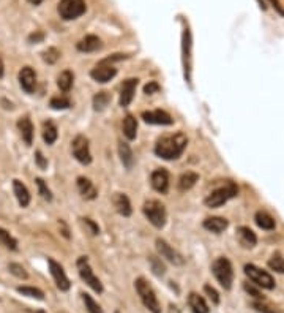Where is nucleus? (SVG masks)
I'll list each match as a JSON object with an SVG mask.
<instances>
[{
  "instance_id": "41",
  "label": "nucleus",
  "mask_w": 284,
  "mask_h": 313,
  "mask_svg": "<svg viewBox=\"0 0 284 313\" xmlns=\"http://www.w3.org/2000/svg\"><path fill=\"white\" fill-rule=\"evenodd\" d=\"M60 57V52L55 48H48L45 52H43V59H45L48 64H55Z\"/></svg>"
},
{
  "instance_id": "46",
  "label": "nucleus",
  "mask_w": 284,
  "mask_h": 313,
  "mask_svg": "<svg viewBox=\"0 0 284 313\" xmlns=\"http://www.w3.org/2000/svg\"><path fill=\"white\" fill-rule=\"evenodd\" d=\"M84 223L89 226L90 229H92V234H98L100 233V228H98V225H95L90 218H84Z\"/></svg>"
},
{
  "instance_id": "30",
  "label": "nucleus",
  "mask_w": 284,
  "mask_h": 313,
  "mask_svg": "<svg viewBox=\"0 0 284 313\" xmlns=\"http://www.w3.org/2000/svg\"><path fill=\"white\" fill-rule=\"evenodd\" d=\"M73 79H74V76H73V73L70 70H65L63 73H60L59 78H57L59 89L63 90V92H68L71 89V86H73Z\"/></svg>"
},
{
  "instance_id": "43",
  "label": "nucleus",
  "mask_w": 284,
  "mask_h": 313,
  "mask_svg": "<svg viewBox=\"0 0 284 313\" xmlns=\"http://www.w3.org/2000/svg\"><path fill=\"white\" fill-rule=\"evenodd\" d=\"M158 90H160V84H158V82H155V81H150L148 84L144 87V94H147V95H154Z\"/></svg>"
},
{
  "instance_id": "48",
  "label": "nucleus",
  "mask_w": 284,
  "mask_h": 313,
  "mask_svg": "<svg viewBox=\"0 0 284 313\" xmlns=\"http://www.w3.org/2000/svg\"><path fill=\"white\" fill-rule=\"evenodd\" d=\"M270 4L273 5V8H275L279 14H284V10H282V7H281V4H279V0H270Z\"/></svg>"
},
{
  "instance_id": "50",
  "label": "nucleus",
  "mask_w": 284,
  "mask_h": 313,
  "mask_svg": "<svg viewBox=\"0 0 284 313\" xmlns=\"http://www.w3.org/2000/svg\"><path fill=\"white\" fill-rule=\"evenodd\" d=\"M0 78H4V60L0 57Z\"/></svg>"
},
{
  "instance_id": "39",
  "label": "nucleus",
  "mask_w": 284,
  "mask_h": 313,
  "mask_svg": "<svg viewBox=\"0 0 284 313\" xmlns=\"http://www.w3.org/2000/svg\"><path fill=\"white\" fill-rule=\"evenodd\" d=\"M8 269H10V272H11L14 277H17V279H21V280H27V279H29V274L26 272V269L21 266V264H17V263H11V264L8 266Z\"/></svg>"
},
{
  "instance_id": "4",
  "label": "nucleus",
  "mask_w": 284,
  "mask_h": 313,
  "mask_svg": "<svg viewBox=\"0 0 284 313\" xmlns=\"http://www.w3.org/2000/svg\"><path fill=\"white\" fill-rule=\"evenodd\" d=\"M238 193V189L237 185L229 182L226 187H221V189H216L215 192H212L207 198H205V206L210 207V209H215V207H220L223 204H226L231 198L237 196Z\"/></svg>"
},
{
  "instance_id": "8",
  "label": "nucleus",
  "mask_w": 284,
  "mask_h": 313,
  "mask_svg": "<svg viewBox=\"0 0 284 313\" xmlns=\"http://www.w3.org/2000/svg\"><path fill=\"white\" fill-rule=\"evenodd\" d=\"M245 274L248 275V279L251 282H254L260 288H266V289H273L275 288V279L269 272L259 269L254 264H247L245 266Z\"/></svg>"
},
{
  "instance_id": "20",
  "label": "nucleus",
  "mask_w": 284,
  "mask_h": 313,
  "mask_svg": "<svg viewBox=\"0 0 284 313\" xmlns=\"http://www.w3.org/2000/svg\"><path fill=\"white\" fill-rule=\"evenodd\" d=\"M13 190H14V195L17 198V202L21 204V207H27L30 204V193L27 190V187L21 182V180H13Z\"/></svg>"
},
{
  "instance_id": "15",
  "label": "nucleus",
  "mask_w": 284,
  "mask_h": 313,
  "mask_svg": "<svg viewBox=\"0 0 284 313\" xmlns=\"http://www.w3.org/2000/svg\"><path fill=\"white\" fill-rule=\"evenodd\" d=\"M138 87V79L129 78L122 84V92H120V106H128V104L133 101L135 94Z\"/></svg>"
},
{
  "instance_id": "12",
  "label": "nucleus",
  "mask_w": 284,
  "mask_h": 313,
  "mask_svg": "<svg viewBox=\"0 0 284 313\" xmlns=\"http://www.w3.org/2000/svg\"><path fill=\"white\" fill-rule=\"evenodd\" d=\"M116 75H117V70L111 64L104 62V60H101L100 64L92 70V73H90V76L97 82H107V81H111Z\"/></svg>"
},
{
  "instance_id": "36",
  "label": "nucleus",
  "mask_w": 284,
  "mask_h": 313,
  "mask_svg": "<svg viewBox=\"0 0 284 313\" xmlns=\"http://www.w3.org/2000/svg\"><path fill=\"white\" fill-rule=\"evenodd\" d=\"M269 267L278 274H284V258L279 253H275L269 261Z\"/></svg>"
},
{
  "instance_id": "23",
  "label": "nucleus",
  "mask_w": 284,
  "mask_h": 313,
  "mask_svg": "<svg viewBox=\"0 0 284 313\" xmlns=\"http://www.w3.org/2000/svg\"><path fill=\"white\" fill-rule=\"evenodd\" d=\"M17 128H19L21 135H23V139L26 141V144L30 145L32 141H33V125H32L30 119L29 117H21L17 120Z\"/></svg>"
},
{
  "instance_id": "19",
  "label": "nucleus",
  "mask_w": 284,
  "mask_h": 313,
  "mask_svg": "<svg viewBox=\"0 0 284 313\" xmlns=\"http://www.w3.org/2000/svg\"><path fill=\"white\" fill-rule=\"evenodd\" d=\"M228 226H229V222L223 217H209L204 220V228L207 229V231L215 233V234L223 233Z\"/></svg>"
},
{
  "instance_id": "52",
  "label": "nucleus",
  "mask_w": 284,
  "mask_h": 313,
  "mask_svg": "<svg viewBox=\"0 0 284 313\" xmlns=\"http://www.w3.org/2000/svg\"><path fill=\"white\" fill-rule=\"evenodd\" d=\"M169 308H171V313H179V308L176 305H171Z\"/></svg>"
},
{
  "instance_id": "38",
  "label": "nucleus",
  "mask_w": 284,
  "mask_h": 313,
  "mask_svg": "<svg viewBox=\"0 0 284 313\" xmlns=\"http://www.w3.org/2000/svg\"><path fill=\"white\" fill-rule=\"evenodd\" d=\"M82 299H84V304H85V308L89 310L90 313H103V310H101V307L93 301V298L90 296V294H87V293H84L82 294Z\"/></svg>"
},
{
  "instance_id": "28",
  "label": "nucleus",
  "mask_w": 284,
  "mask_h": 313,
  "mask_svg": "<svg viewBox=\"0 0 284 313\" xmlns=\"http://www.w3.org/2000/svg\"><path fill=\"white\" fill-rule=\"evenodd\" d=\"M198 180H199V176L196 174V173L188 171V173L182 174L180 179H179V190H180V192H186V190L193 189L194 183L198 182Z\"/></svg>"
},
{
  "instance_id": "9",
  "label": "nucleus",
  "mask_w": 284,
  "mask_h": 313,
  "mask_svg": "<svg viewBox=\"0 0 284 313\" xmlns=\"http://www.w3.org/2000/svg\"><path fill=\"white\" fill-rule=\"evenodd\" d=\"M73 155L76 157V160L82 164H89L92 161V154H90V148H89V141H87L85 136L79 135L73 139Z\"/></svg>"
},
{
  "instance_id": "3",
  "label": "nucleus",
  "mask_w": 284,
  "mask_h": 313,
  "mask_svg": "<svg viewBox=\"0 0 284 313\" xmlns=\"http://www.w3.org/2000/svg\"><path fill=\"white\" fill-rule=\"evenodd\" d=\"M135 286H136V291H138L142 304L145 305V308H148L152 313H161V305L158 302V298L155 294L154 288H152L144 279H138L135 282Z\"/></svg>"
},
{
  "instance_id": "13",
  "label": "nucleus",
  "mask_w": 284,
  "mask_h": 313,
  "mask_svg": "<svg viewBox=\"0 0 284 313\" xmlns=\"http://www.w3.org/2000/svg\"><path fill=\"white\" fill-rule=\"evenodd\" d=\"M157 250H158V253L161 255V258H166L167 261H171L172 264H183V258L182 255L177 252V250H174L166 241L163 239H157Z\"/></svg>"
},
{
  "instance_id": "53",
  "label": "nucleus",
  "mask_w": 284,
  "mask_h": 313,
  "mask_svg": "<svg viewBox=\"0 0 284 313\" xmlns=\"http://www.w3.org/2000/svg\"><path fill=\"white\" fill-rule=\"evenodd\" d=\"M116 313H119V311H116Z\"/></svg>"
},
{
  "instance_id": "33",
  "label": "nucleus",
  "mask_w": 284,
  "mask_h": 313,
  "mask_svg": "<svg viewBox=\"0 0 284 313\" xmlns=\"http://www.w3.org/2000/svg\"><path fill=\"white\" fill-rule=\"evenodd\" d=\"M0 245H4L8 250H17V241L4 228H0Z\"/></svg>"
},
{
  "instance_id": "35",
  "label": "nucleus",
  "mask_w": 284,
  "mask_h": 313,
  "mask_svg": "<svg viewBox=\"0 0 284 313\" xmlns=\"http://www.w3.org/2000/svg\"><path fill=\"white\" fill-rule=\"evenodd\" d=\"M148 263H150L152 270H154V274H155V275H158V277L164 275L166 267H164V264L161 263L160 258H157V256H154V255H150V256H148Z\"/></svg>"
},
{
  "instance_id": "34",
  "label": "nucleus",
  "mask_w": 284,
  "mask_h": 313,
  "mask_svg": "<svg viewBox=\"0 0 284 313\" xmlns=\"http://www.w3.org/2000/svg\"><path fill=\"white\" fill-rule=\"evenodd\" d=\"M109 101H111V95H109L107 92H98V94L93 97V108H95V111H103V109H106V106L109 104Z\"/></svg>"
},
{
  "instance_id": "51",
  "label": "nucleus",
  "mask_w": 284,
  "mask_h": 313,
  "mask_svg": "<svg viewBox=\"0 0 284 313\" xmlns=\"http://www.w3.org/2000/svg\"><path fill=\"white\" fill-rule=\"evenodd\" d=\"M27 2L32 4V5H40V4L43 2V0H27Z\"/></svg>"
},
{
  "instance_id": "16",
  "label": "nucleus",
  "mask_w": 284,
  "mask_h": 313,
  "mask_svg": "<svg viewBox=\"0 0 284 313\" xmlns=\"http://www.w3.org/2000/svg\"><path fill=\"white\" fill-rule=\"evenodd\" d=\"M142 119L147 123H152V125H171L174 122L172 117L166 111H161V109L145 111V113H142Z\"/></svg>"
},
{
  "instance_id": "37",
  "label": "nucleus",
  "mask_w": 284,
  "mask_h": 313,
  "mask_svg": "<svg viewBox=\"0 0 284 313\" xmlns=\"http://www.w3.org/2000/svg\"><path fill=\"white\" fill-rule=\"evenodd\" d=\"M70 106H71V101L67 97H54L51 100L52 109H68Z\"/></svg>"
},
{
  "instance_id": "49",
  "label": "nucleus",
  "mask_w": 284,
  "mask_h": 313,
  "mask_svg": "<svg viewBox=\"0 0 284 313\" xmlns=\"http://www.w3.org/2000/svg\"><path fill=\"white\" fill-rule=\"evenodd\" d=\"M43 38H45V35H43V33H32L30 36H29V41H30V43H33V41H41Z\"/></svg>"
},
{
  "instance_id": "10",
  "label": "nucleus",
  "mask_w": 284,
  "mask_h": 313,
  "mask_svg": "<svg viewBox=\"0 0 284 313\" xmlns=\"http://www.w3.org/2000/svg\"><path fill=\"white\" fill-rule=\"evenodd\" d=\"M182 54H183V70H185V79L191 81V32L186 27L183 30L182 36Z\"/></svg>"
},
{
  "instance_id": "1",
  "label": "nucleus",
  "mask_w": 284,
  "mask_h": 313,
  "mask_svg": "<svg viewBox=\"0 0 284 313\" xmlns=\"http://www.w3.org/2000/svg\"><path fill=\"white\" fill-rule=\"evenodd\" d=\"M186 144H188V139L183 133L163 136L161 139H158L155 145V154L164 160H176L183 154Z\"/></svg>"
},
{
  "instance_id": "11",
  "label": "nucleus",
  "mask_w": 284,
  "mask_h": 313,
  "mask_svg": "<svg viewBox=\"0 0 284 313\" xmlns=\"http://www.w3.org/2000/svg\"><path fill=\"white\" fill-rule=\"evenodd\" d=\"M48 264H49L51 275L54 277V282H55L57 288H59L60 291H68V289H70V280H68L67 274H65L63 267H62L57 261H54V260H49Z\"/></svg>"
},
{
  "instance_id": "17",
  "label": "nucleus",
  "mask_w": 284,
  "mask_h": 313,
  "mask_svg": "<svg viewBox=\"0 0 284 313\" xmlns=\"http://www.w3.org/2000/svg\"><path fill=\"white\" fill-rule=\"evenodd\" d=\"M19 84L27 94H32L36 86V75L30 67H24L19 71Z\"/></svg>"
},
{
  "instance_id": "42",
  "label": "nucleus",
  "mask_w": 284,
  "mask_h": 313,
  "mask_svg": "<svg viewBox=\"0 0 284 313\" xmlns=\"http://www.w3.org/2000/svg\"><path fill=\"white\" fill-rule=\"evenodd\" d=\"M204 291H205V294L210 298V301H212L213 304H220V294H218V291H216L213 286L205 285V286H204Z\"/></svg>"
},
{
  "instance_id": "27",
  "label": "nucleus",
  "mask_w": 284,
  "mask_h": 313,
  "mask_svg": "<svg viewBox=\"0 0 284 313\" xmlns=\"http://www.w3.org/2000/svg\"><path fill=\"white\" fill-rule=\"evenodd\" d=\"M254 220H256L257 226L262 228V229H266V231H272V229H275V218L270 214L264 212V211H259L256 214Z\"/></svg>"
},
{
  "instance_id": "47",
  "label": "nucleus",
  "mask_w": 284,
  "mask_h": 313,
  "mask_svg": "<svg viewBox=\"0 0 284 313\" xmlns=\"http://www.w3.org/2000/svg\"><path fill=\"white\" fill-rule=\"evenodd\" d=\"M245 289L248 291L250 294H253L254 298H257V299H262V296H260V293H259V291H257L256 288H253V286H251L250 283H245Z\"/></svg>"
},
{
  "instance_id": "21",
  "label": "nucleus",
  "mask_w": 284,
  "mask_h": 313,
  "mask_svg": "<svg viewBox=\"0 0 284 313\" xmlns=\"http://www.w3.org/2000/svg\"><path fill=\"white\" fill-rule=\"evenodd\" d=\"M237 236H238L240 244H242L243 247H247V248L254 247L256 242H257L256 234L253 233V229H250L248 226H240V228L237 229Z\"/></svg>"
},
{
  "instance_id": "45",
  "label": "nucleus",
  "mask_w": 284,
  "mask_h": 313,
  "mask_svg": "<svg viewBox=\"0 0 284 313\" xmlns=\"http://www.w3.org/2000/svg\"><path fill=\"white\" fill-rule=\"evenodd\" d=\"M35 160H36V164L40 166L41 170H45L46 166H48V160L45 158V155H43L40 151H36V152H35Z\"/></svg>"
},
{
  "instance_id": "2",
  "label": "nucleus",
  "mask_w": 284,
  "mask_h": 313,
  "mask_svg": "<svg viewBox=\"0 0 284 313\" xmlns=\"http://www.w3.org/2000/svg\"><path fill=\"white\" fill-rule=\"evenodd\" d=\"M212 272L215 275V279L218 280L224 289H231L232 282H234V270H232V264L228 258H218L215 260V263L212 264Z\"/></svg>"
},
{
  "instance_id": "14",
  "label": "nucleus",
  "mask_w": 284,
  "mask_h": 313,
  "mask_svg": "<svg viewBox=\"0 0 284 313\" xmlns=\"http://www.w3.org/2000/svg\"><path fill=\"white\" fill-rule=\"evenodd\" d=\"M150 182H152V187H154L158 193H166L169 189V173L164 168L155 170L152 173Z\"/></svg>"
},
{
  "instance_id": "31",
  "label": "nucleus",
  "mask_w": 284,
  "mask_h": 313,
  "mask_svg": "<svg viewBox=\"0 0 284 313\" xmlns=\"http://www.w3.org/2000/svg\"><path fill=\"white\" fill-rule=\"evenodd\" d=\"M59 133H57V127L52 122H45L43 125V139H45L46 144H54L57 139Z\"/></svg>"
},
{
  "instance_id": "32",
  "label": "nucleus",
  "mask_w": 284,
  "mask_h": 313,
  "mask_svg": "<svg viewBox=\"0 0 284 313\" xmlns=\"http://www.w3.org/2000/svg\"><path fill=\"white\" fill-rule=\"evenodd\" d=\"M17 293H21L23 296H27V298L38 299V301L45 299V293H43L41 289L35 288V286H19V288H17Z\"/></svg>"
},
{
  "instance_id": "6",
  "label": "nucleus",
  "mask_w": 284,
  "mask_h": 313,
  "mask_svg": "<svg viewBox=\"0 0 284 313\" xmlns=\"http://www.w3.org/2000/svg\"><path fill=\"white\" fill-rule=\"evenodd\" d=\"M78 270H79V275L81 279L89 285L95 293L101 294L103 293V285L100 282V279L93 274V270L89 264V260H87V256H81L78 260Z\"/></svg>"
},
{
  "instance_id": "7",
  "label": "nucleus",
  "mask_w": 284,
  "mask_h": 313,
  "mask_svg": "<svg viewBox=\"0 0 284 313\" xmlns=\"http://www.w3.org/2000/svg\"><path fill=\"white\" fill-rule=\"evenodd\" d=\"M57 10L62 19L71 21L85 13V2L84 0H60Z\"/></svg>"
},
{
  "instance_id": "29",
  "label": "nucleus",
  "mask_w": 284,
  "mask_h": 313,
  "mask_svg": "<svg viewBox=\"0 0 284 313\" xmlns=\"http://www.w3.org/2000/svg\"><path fill=\"white\" fill-rule=\"evenodd\" d=\"M123 133L125 136L131 141L135 139L136 135H138V122L133 116H126L125 117V122H123Z\"/></svg>"
},
{
  "instance_id": "5",
  "label": "nucleus",
  "mask_w": 284,
  "mask_h": 313,
  "mask_svg": "<svg viewBox=\"0 0 284 313\" xmlns=\"http://www.w3.org/2000/svg\"><path fill=\"white\" fill-rule=\"evenodd\" d=\"M144 215L148 218V222L155 228H163L166 225V209L164 206L157 199H148L144 202Z\"/></svg>"
},
{
  "instance_id": "40",
  "label": "nucleus",
  "mask_w": 284,
  "mask_h": 313,
  "mask_svg": "<svg viewBox=\"0 0 284 313\" xmlns=\"http://www.w3.org/2000/svg\"><path fill=\"white\" fill-rule=\"evenodd\" d=\"M36 187H38V193L41 195V198H45L46 201H51L52 199V195H51V190L48 189V185L46 182L43 180V179H36Z\"/></svg>"
},
{
  "instance_id": "18",
  "label": "nucleus",
  "mask_w": 284,
  "mask_h": 313,
  "mask_svg": "<svg viewBox=\"0 0 284 313\" xmlns=\"http://www.w3.org/2000/svg\"><path fill=\"white\" fill-rule=\"evenodd\" d=\"M101 40L97 35H87L84 36L79 43H78V49L81 52H95L101 48Z\"/></svg>"
},
{
  "instance_id": "25",
  "label": "nucleus",
  "mask_w": 284,
  "mask_h": 313,
  "mask_svg": "<svg viewBox=\"0 0 284 313\" xmlns=\"http://www.w3.org/2000/svg\"><path fill=\"white\" fill-rule=\"evenodd\" d=\"M78 189H79V193L85 199H95L97 195H98V192L93 187V183L89 179H85V177H79L78 179Z\"/></svg>"
},
{
  "instance_id": "26",
  "label": "nucleus",
  "mask_w": 284,
  "mask_h": 313,
  "mask_svg": "<svg viewBox=\"0 0 284 313\" xmlns=\"http://www.w3.org/2000/svg\"><path fill=\"white\" fill-rule=\"evenodd\" d=\"M119 154H120V160L123 163V166L126 170H131L135 164V155H133V151L131 148L126 144V142H120L119 144Z\"/></svg>"
},
{
  "instance_id": "22",
  "label": "nucleus",
  "mask_w": 284,
  "mask_h": 313,
  "mask_svg": "<svg viewBox=\"0 0 284 313\" xmlns=\"http://www.w3.org/2000/svg\"><path fill=\"white\" fill-rule=\"evenodd\" d=\"M114 206L117 209V212L123 217H129L133 209H131V202L125 193H116L114 195Z\"/></svg>"
},
{
  "instance_id": "24",
  "label": "nucleus",
  "mask_w": 284,
  "mask_h": 313,
  "mask_svg": "<svg viewBox=\"0 0 284 313\" xmlns=\"http://www.w3.org/2000/svg\"><path fill=\"white\" fill-rule=\"evenodd\" d=\"M188 304H190V308L193 310V313H209L210 311L205 299L202 296H199L198 293H191L188 296Z\"/></svg>"
},
{
  "instance_id": "44",
  "label": "nucleus",
  "mask_w": 284,
  "mask_h": 313,
  "mask_svg": "<svg viewBox=\"0 0 284 313\" xmlns=\"http://www.w3.org/2000/svg\"><path fill=\"white\" fill-rule=\"evenodd\" d=\"M253 307H254L257 311H262V313H278V311H275L272 307H269V305L264 304V302H254Z\"/></svg>"
}]
</instances>
